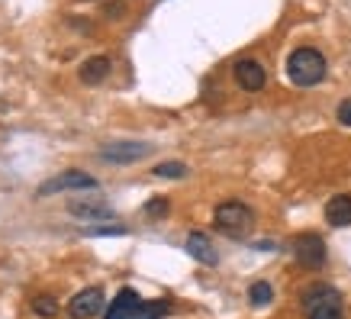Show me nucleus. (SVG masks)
<instances>
[{
	"instance_id": "nucleus-1",
	"label": "nucleus",
	"mask_w": 351,
	"mask_h": 319,
	"mask_svg": "<svg viewBox=\"0 0 351 319\" xmlns=\"http://www.w3.org/2000/svg\"><path fill=\"white\" fill-rule=\"evenodd\" d=\"M213 223L229 239H248L252 229H255V213H252V206H245L239 200H226L216 206Z\"/></svg>"
},
{
	"instance_id": "nucleus-2",
	"label": "nucleus",
	"mask_w": 351,
	"mask_h": 319,
	"mask_svg": "<svg viewBox=\"0 0 351 319\" xmlns=\"http://www.w3.org/2000/svg\"><path fill=\"white\" fill-rule=\"evenodd\" d=\"M287 78L297 87L319 84L322 78H326V58H322V52L306 49V45H303V49H297V52L287 58Z\"/></svg>"
},
{
	"instance_id": "nucleus-3",
	"label": "nucleus",
	"mask_w": 351,
	"mask_h": 319,
	"mask_svg": "<svg viewBox=\"0 0 351 319\" xmlns=\"http://www.w3.org/2000/svg\"><path fill=\"white\" fill-rule=\"evenodd\" d=\"M293 258H297V265L306 268V271L322 268L326 265V242H322V235L300 233L297 239H293Z\"/></svg>"
},
{
	"instance_id": "nucleus-4",
	"label": "nucleus",
	"mask_w": 351,
	"mask_h": 319,
	"mask_svg": "<svg viewBox=\"0 0 351 319\" xmlns=\"http://www.w3.org/2000/svg\"><path fill=\"white\" fill-rule=\"evenodd\" d=\"M94 187H97V178L71 168V171H62V174H55V178L39 184L36 197H49V193H62V191H94Z\"/></svg>"
},
{
	"instance_id": "nucleus-5",
	"label": "nucleus",
	"mask_w": 351,
	"mask_h": 319,
	"mask_svg": "<svg viewBox=\"0 0 351 319\" xmlns=\"http://www.w3.org/2000/svg\"><path fill=\"white\" fill-rule=\"evenodd\" d=\"M300 307L306 316L313 313H322V309H341V294L332 284H309L300 297Z\"/></svg>"
},
{
	"instance_id": "nucleus-6",
	"label": "nucleus",
	"mask_w": 351,
	"mask_h": 319,
	"mask_svg": "<svg viewBox=\"0 0 351 319\" xmlns=\"http://www.w3.org/2000/svg\"><path fill=\"white\" fill-rule=\"evenodd\" d=\"M100 309H104V290L100 287H84L81 294L71 297V303H68L71 319H90V316H97Z\"/></svg>"
},
{
	"instance_id": "nucleus-7",
	"label": "nucleus",
	"mask_w": 351,
	"mask_h": 319,
	"mask_svg": "<svg viewBox=\"0 0 351 319\" xmlns=\"http://www.w3.org/2000/svg\"><path fill=\"white\" fill-rule=\"evenodd\" d=\"M68 213L81 216V220H107V216H113V210H110V203L104 197H71Z\"/></svg>"
},
{
	"instance_id": "nucleus-8",
	"label": "nucleus",
	"mask_w": 351,
	"mask_h": 319,
	"mask_svg": "<svg viewBox=\"0 0 351 319\" xmlns=\"http://www.w3.org/2000/svg\"><path fill=\"white\" fill-rule=\"evenodd\" d=\"M149 152H152V145H145V142H117V145H107V149L100 152V158L117 161V165H129V161L145 158Z\"/></svg>"
},
{
	"instance_id": "nucleus-9",
	"label": "nucleus",
	"mask_w": 351,
	"mask_h": 319,
	"mask_svg": "<svg viewBox=\"0 0 351 319\" xmlns=\"http://www.w3.org/2000/svg\"><path fill=\"white\" fill-rule=\"evenodd\" d=\"M138 307H142V297H138L132 287H123L117 297H113V303L107 307V316L104 319H136Z\"/></svg>"
},
{
	"instance_id": "nucleus-10",
	"label": "nucleus",
	"mask_w": 351,
	"mask_h": 319,
	"mask_svg": "<svg viewBox=\"0 0 351 319\" xmlns=\"http://www.w3.org/2000/svg\"><path fill=\"white\" fill-rule=\"evenodd\" d=\"M235 81H239V87L242 91H261L265 87V81H267V75H265V68L255 62V58H242V62H235Z\"/></svg>"
},
{
	"instance_id": "nucleus-11",
	"label": "nucleus",
	"mask_w": 351,
	"mask_h": 319,
	"mask_svg": "<svg viewBox=\"0 0 351 319\" xmlns=\"http://www.w3.org/2000/svg\"><path fill=\"white\" fill-rule=\"evenodd\" d=\"M187 252H191V258H197L200 265H216V261H219V255H216V248H213V242H210L206 233L187 235Z\"/></svg>"
},
{
	"instance_id": "nucleus-12",
	"label": "nucleus",
	"mask_w": 351,
	"mask_h": 319,
	"mask_svg": "<svg viewBox=\"0 0 351 319\" xmlns=\"http://www.w3.org/2000/svg\"><path fill=\"white\" fill-rule=\"evenodd\" d=\"M326 223L341 229V226H351V193H339L326 203Z\"/></svg>"
},
{
	"instance_id": "nucleus-13",
	"label": "nucleus",
	"mask_w": 351,
	"mask_h": 319,
	"mask_svg": "<svg viewBox=\"0 0 351 319\" xmlns=\"http://www.w3.org/2000/svg\"><path fill=\"white\" fill-rule=\"evenodd\" d=\"M107 75H110L107 55H94V58H87V62L81 64V81H84V84H100Z\"/></svg>"
},
{
	"instance_id": "nucleus-14",
	"label": "nucleus",
	"mask_w": 351,
	"mask_h": 319,
	"mask_svg": "<svg viewBox=\"0 0 351 319\" xmlns=\"http://www.w3.org/2000/svg\"><path fill=\"white\" fill-rule=\"evenodd\" d=\"M168 313H171L168 300H142L136 319H161V316H168Z\"/></svg>"
},
{
	"instance_id": "nucleus-15",
	"label": "nucleus",
	"mask_w": 351,
	"mask_h": 319,
	"mask_svg": "<svg viewBox=\"0 0 351 319\" xmlns=\"http://www.w3.org/2000/svg\"><path fill=\"white\" fill-rule=\"evenodd\" d=\"M271 297H274V290H271V284H267V281H255V284L248 287V300H252L255 307L271 303Z\"/></svg>"
},
{
	"instance_id": "nucleus-16",
	"label": "nucleus",
	"mask_w": 351,
	"mask_h": 319,
	"mask_svg": "<svg viewBox=\"0 0 351 319\" xmlns=\"http://www.w3.org/2000/svg\"><path fill=\"white\" fill-rule=\"evenodd\" d=\"M32 309L39 313V316H58V300L52 297V294H39V297L32 300Z\"/></svg>"
},
{
	"instance_id": "nucleus-17",
	"label": "nucleus",
	"mask_w": 351,
	"mask_h": 319,
	"mask_svg": "<svg viewBox=\"0 0 351 319\" xmlns=\"http://www.w3.org/2000/svg\"><path fill=\"white\" fill-rule=\"evenodd\" d=\"M155 174H158V178H184V174H187V165H184V161H161V165H155Z\"/></svg>"
},
{
	"instance_id": "nucleus-18",
	"label": "nucleus",
	"mask_w": 351,
	"mask_h": 319,
	"mask_svg": "<svg viewBox=\"0 0 351 319\" xmlns=\"http://www.w3.org/2000/svg\"><path fill=\"white\" fill-rule=\"evenodd\" d=\"M168 213V200L165 197H155V200L145 203V216H165Z\"/></svg>"
},
{
	"instance_id": "nucleus-19",
	"label": "nucleus",
	"mask_w": 351,
	"mask_h": 319,
	"mask_svg": "<svg viewBox=\"0 0 351 319\" xmlns=\"http://www.w3.org/2000/svg\"><path fill=\"white\" fill-rule=\"evenodd\" d=\"M126 226H94V229H84V235H123Z\"/></svg>"
},
{
	"instance_id": "nucleus-20",
	"label": "nucleus",
	"mask_w": 351,
	"mask_h": 319,
	"mask_svg": "<svg viewBox=\"0 0 351 319\" xmlns=\"http://www.w3.org/2000/svg\"><path fill=\"white\" fill-rule=\"evenodd\" d=\"M339 123L341 126H351V100H341L339 104Z\"/></svg>"
},
{
	"instance_id": "nucleus-21",
	"label": "nucleus",
	"mask_w": 351,
	"mask_h": 319,
	"mask_svg": "<svg viewBox=\"0 0 351 319\" xmlns=\"http://www.w3.org/2000/svg\"><path fill=\"white\" fill-rule=\"evenodd\" d=\"M309 319H345V316H341V309H322V313H313Z\"/></svg>"
}]
</instances>
